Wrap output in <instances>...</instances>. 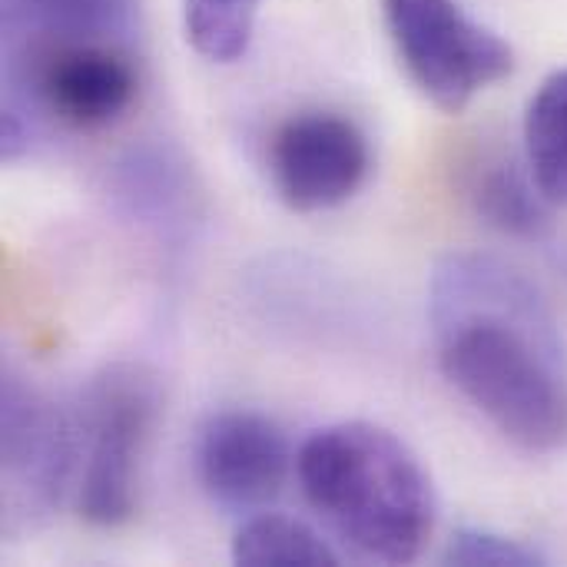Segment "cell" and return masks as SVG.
<instances>
[{
  "instance_id": "4",
  "label": "cell",
  "mask_w": 567,
  "mask_h": 567,
  "mask_svg": "<svg viewBox=\"0 0 567 567\" xmlns=\"http://www.w3.org/2000/svg\"><path fill=\"white\" fill-rule=\"evenodd\" d=\"M382 20L409 80L445 113L515 70L512 43L458 0H382Z\"/></svg>"
},
{
  "instance_id": "9",
  "label": "cell",
  "mask_w": 567,
  "mask_h": 567,
  "mask_svg": "<svg viewBox=\"0 0 567 567\" xmlns=\"http://www.w3.org/2000/svg\"><path fill=\"white\" fill-rule=\"evenodd\" d=\"M468 199L475 213L502 236L542 243L551 236L548 199L538 189L532 169L525 173L515 159L485 156L468 179Z\"/></svg>"
},
{
  "instance_id": "1",
  "label": "cell",
  "mask_w": 567,
  "mask_h": 567,
  "mask_svg": "<svg viewBox=\"0 0 567 567\" xmlns=\"http://www.w3.org/2000/svg\"><path fill=\"white\" fill-rule=\"evenodd\" d=\"M439 369L508 442L567 449V355L542 289L488 252H449L429 279Z\"/></svg>"
},
{
  "instance_id": "6",
  "label": "cell",
  "mask_w": 567,
  "mask_h": 567,
  "mask_svg": "<svg viewBox=\"0 0 567 567\" xmlns=\"http://www.w3.org/2000/svg\"><path fill=\"white\" fill-rule=\"evenodd\" d=\"M292 468L282 429L249 409H226L206 419L196 439V478L206 498L229 515L266 512Z\"/></svg>"
},
{
  "instance_id": "5",
  "label": "cell",
  "mask_w": 567,
  "mask_h": 567,
  "mask_svg": "<svg viewBox=\"0 0 567 567\" xmlns=\"http://www.w3.org/2000/svg\"><path fill=\"white\" fill-rule=\"evenodd\" d=\"M372 166L365 133L336 113L289 116L269 143L276 196L292 213H326L359 193Z\"/></svg>"
},
{
  "instance_id": "10",
  "label": "cell",
  "mask_w": 567,
  "mask_h": 567,
  "mask_svg": "<svg viewBox=\"0 0 567 567\" xmlns=\"http://www.w3.org/2000/svg\"><path fill=\"white\" fill-rule=\"evenodd\" d=\"M528 169L551 206H567V66L555 70L525 113Z\"/></svg>"
},
{
  "instance_id": "3",
  "label": "cell",
  "mask_w": 567,
  "mask_h": 567,
  "mask_svg": "<svg viewBox=\"0 0 567 567\" xmlns=\"http://www.w3.org/2000/svg\"><path fill=\"white\" fill-rule=\"evenodd\" d=\"M159 415V385L143 365L96 372L80 399L76 508L93 528H120L136 512L140 462Z\"/></svg>"
},
{
  "instance_id": "13",
  "label": "cell",
  "mask_w": 567,
  "mask_h": 567,
  "mask_svg": "<svg viewBox=\"0 0 567 567\" xmlns=\"http://www.w3.org/2000/svg\"><path fill=\"white\" fill-rule=\"evenodd\" d=\"M259 0H183L186 40L213 63H236L252 43Z\"/></svg>"
},
{
  "instance_id": "8",
  "label": "cell",
  "mask_w": 567,
  "mask_h": 567,
  "mask_svg": "<svg viewBox=\"0 0 567 567\" xmlns=\"http://www.w3.org/2000/svg\"><path fill=\"white\" fill-rule=\"evenodd\" d=\"M3 478L17 512H50L76 472V425L33 385L3 379Z\"/></svg>"
},
{
  "instance_id": "12",
  "label": "cell",
  "mask_w": 567,
  "mask_h": 567,
  "mask_svg": "<svg viewBox=\"0 0 567 567\" xmlns=\"http://www.w3.org/2000/svg\"><path fill=\"white\" fill-rule=\"evenodd\" d=\"M116 193L136 219L163 229V223H176V216H183L189 189L179 163L159 153H133L120 169Z\"/></svg>"
},
{
  "instance_id": "15",
  "label": "cell",
  "mask_w": 567,
  "mask_h": 567,
  "mask_svg": "<svg viewBox=\"0 0 567 567\" xmlns=\"http://www.w3.org/2000/svg\"><path fill=\"white\" fill-rule=\"evenodd\" d=\"M30 13L66 37H106L126 23L130 0H23Z\"/></svg>"
},
{
  "instance_id": "14",
  "label": "cell",
  "mask_w": 567,
  "mask_h": 567,
  "mask_svg": "<svg viewBox=\"0 0 567 567\" xmlns=\"http://www.w3.org/2000/svg\"><path fill=\"white\" fill-rule=\"evenodd\" d=\"M442 561L455 567H538L545 565V555L535 545L492 528H458L449 538Z\"/></svg>"
},
{
  "instance_id": "7",
  "label": "cell",
  "mask_w": 567,
  "mask_h": 567,
  "mask_svg": "<svg viewBox=\"0 0 567 567\" xmlns=\"http://www.w3.org/2000/svg\"><path fill=\"white\" fill-rule=\"evenodd\" d=\"M27 80L33 86V100L73 130L110 126L136 96V73L130 60L96 37L53 33L37 43Z\"/></svg>"
},
{
  "instance_id": "11",
  "label": "cell",
  "mask_w": 567,
  "mask_h": 567,
  "mask_svg": "<svg viewBox=\"0 0 567 567\" xmlns=\"http://www.w3.org/2000/svg\"><path fill=\"white\" fill-rule=\"evenodd\" d=\"M233 561L243 567H336L339 555L306 522L256 512L233 538Z\"/></svg>"
},
{
  "instance_id": "2",
  "label": "cell",
  "mask_w": 567,
  "mask_h": 567,
  "mask_svg": "<svg viewBox=\"0 0 567 567\" xmlns=\"http://www.w3.org/2000/svg\"><path fill=\"white\" fill-rule=\"evenodd\" d=\"M296 475L312 512L349 551L379 565H412L435 532V488L415 452L382 425L339 422L312 432Z\"/></svg>"
}]
</instances>
